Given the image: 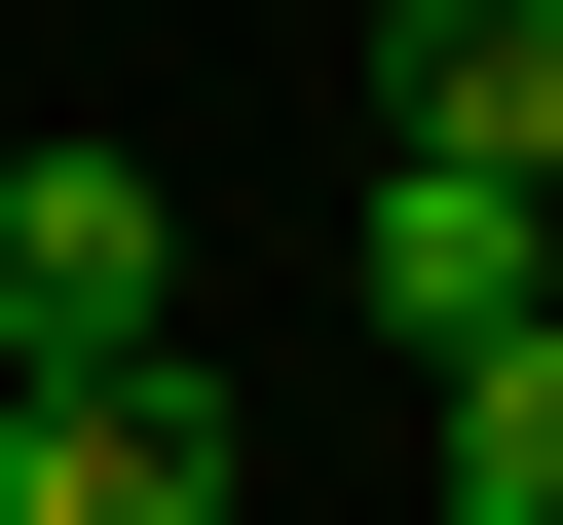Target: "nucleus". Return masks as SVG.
I'll list each match as a JSON object with an SVG mask.
<instances>
[{
  "label": "nucleus",
  "mask_w": 563,
  "mask_h": 525,
  "mask_svg": "<svg viewBox=\"0 0 563 525\" xmlns=\"http://www.w3.org/2000/svg\"><path fill=\"white\" fill-rule=\"evenodd\" d=\"M339 301H376L413 376H451V338H526V301H563V188H488V150H376V225H339Z\"/></svg>",
  "instance_id": "2"
},
{
  "label": "nucleus",
  "mask_w": 563,
  "mask_h": 525,
  "mask_svg": "<svg viewBox=\"0 0 563 525\" xmlns=\"http://www.w3.org/2000/svg\"><path fill=\"white\" fill-rule=\"evenodd\" d=\"M451 525H563V301H526V338H451Z\"/></svg>",
  "instance_id": "4"
},
{
  "label": "nucleus",
  "mask_w": 563,
  "mask_h": 525,
  "mask_svg": "<svg viewBox=\"0 0 563 525\" xmlns=\"http://www.w3.org/2000/svg\"><path fill=\"white\" fill-rule=\"evenodd\" d=\"M113 338H188L151 150H0V376H113Z\"/></svg>",
  "instance_id": "1"
},
{
  "label": "nucleus",
  "mask_w": 563,
  "mask_h": 525,
  "mask_svg": "<svg viewBox=\"0 0 563 525\" xmlns=\"http://www.w3.org/2000/svg\"><path fill=\"white\" fill-rule=\"evenodd\" d=\"M376 150H488V188H563V0H376Z\"/></svg>",
  "instance_id": "3"
}]
</instances>
